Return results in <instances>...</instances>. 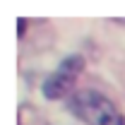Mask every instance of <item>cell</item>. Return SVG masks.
Instances as JSON below:
<instances>
[{
    "instance_id": "6da1fadb",
    "label": "cell",
    "mask_w": 125,
    "mask_h": 125,
    "mask_svg": "<svg viewBox=\"0 0 125 125\" xmlns=\"http://www.w3.org/2000/svg\"><path fill=\"white\" fill-rule=\"evenodd\" d=\"M67 111L87 125H125L118 106L99 89H79L70 94Z\"/></svg>"
},
{
    "instance_id": "7a4b0ae2",
    "label": "cell",
    "mask_w": 125,
    "mask_h": 125,
    "mask_svg": "<svg viewBox=\"0 0 125 125\" xmlns=\"http://www.w3.org/2000/svg\"><path fill=\"white\" fill-rule=\"evenodd\" d=\"M82 70H84V58H82L79 53H72V55L62 58L60 65H58V67L43 79V84H41L43 99H48V101L65 99V96L70 94V89L75 87L77 77L82 75Z\"/></svg>"
},
{
    "instance_id": "3957f363",
    "label": "cell",
    "mask_w": 125,
    "mask_h": 125,
    "mask_svg": "<svg viewBox=\"0 0 125 125\" xmlns=\"http://www.w3.org/2000/svg\"><path fill=\"white\" fill-rule=\"evenodd\" d=\"M17 22H19V24H17V36L22 39V36H24V31H27V19L22 17V19H17Z\"/></svg>"
}]
</instances>
